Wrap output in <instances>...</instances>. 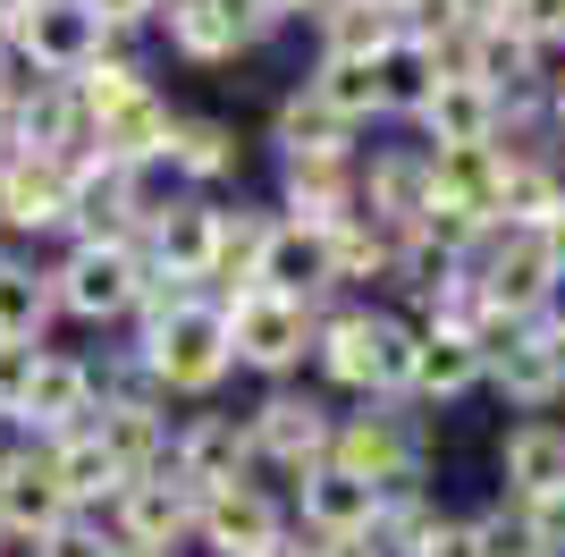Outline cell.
Wrapping results in <instances>:
<instances>
[{
    "mask_svg": "<svg viewBox=\"0 0 565 557\" xmlns=\"http://www.w3.org/2000/svg\"><path fill=\"white\" fill-rule=\"evenodd\" d=\"M270 144H279V161H330V153H363V144H354V127H338V118L321 111L305 85H296L279 111H270Z\"/></svg>",
    "mask_w": 565,
    "mask_h": 557,
    "instance_id": "cell-31",
    "label": "cell"
},
{
    "mask_svg": "<svg viewBox=\"0 0 565 557\" xmlns=\"http://www.w3.org/2000/svg\"><path fill=\"white\" fill-rule=\"evenodd\" d=\"M85 422H94V364L43 347L34 355V380H25V406H18V440L51 448L68 431H85Z\"/></svg>",
    "mask_w": 565,
    "mask_h": 557,
    "instance_id": "cell-14",
    "label": "cell"
},
{
    "mask_svg": "<svg viewBox=\"0 0 565 557\" xmlns=\"http://www.w3.org/2000/svg\"><path fill=\"white\" fill-rule=\"evenodd\" d=\"M312 364L338 397L363 406H405V371H414V322L388 304H330L312 329Z\"/></svg>",
    "mask_w": 565,
    "mask_h": 557,
    "instance_id": "cell-1",
    "label": "cell"
},
{
    "mask_svg": "<svg viewBox=\"0 0 565 557\" xmlns=\"http://www.w3.org/2000/svg\"><path fill=\"white\" fill-rule=\"evenodd\" d=\"M330 287H338V304L397 296V237L372 229L363 211H354L347 229H330Z\"/></svg>",
    "mask_w": 565,
    "mask_h": 557,
    "instance_id": "cell-22",
    "label": "cell"
},
{
    "mask_svg": "<svg viewBox=\"0 0 565 557\" xmlns=\"http://www.w3.org/2000/svg\"><path fill=\"white\" fill-rule=\"evenodd\" d=\"M169 127H178L169 93L143 85L118 118H102L94 136H85V153H102V161H118V169H161V161H169Z\"/></svg>",
    "mask_w": 565,
    "mask_h": 557,
    "instance_id": "cell-25",
    "label": "cell"
},
{
    "mask_svg": "<svg viewBox=\"0 0 565 557\" xmlns=\"http://www.w3.org/2000/svg\"><path fill=\"white\" fill-rule=\"evenodd\" d=\"M102 440V456L127 473V482H143V473H161L169 464V406L161 397H94V422H85Z\"/></svg>",
    "mask_w": 565,
    "mask_h": 557,
    "instance_id": "cell-17",
    "label": "cell"
},
{
    "mask_svg": "<svg viewBox=\"0 0 565 557\" xmlns=\"http://www.w3.org/2000/svg\"><path fill=\"white\" fill-rule=\"evenodd\" d=\"M498 9L507 0H439V18H456V25H498Z\"/></svg>",
    "mask_w": 565,
    "mask_h": 557,
    "instance_id": "cell-43",
    "label": "cell"
},
{
    "mask_svg": "<svg viewBox=\"0 0 565 557\" xmlns=\"http://www.w3.org/2000/svg\"><path fill=\"white\" fill-rule=\"evenodd\" d=\"M414 557H472V524H465V515H448V507H439V524H430V533L414 540Z\"/></svg>",
    "mask_w": 565,
    "mask_h": 557,
    "instance_id": "cell-40",
    "label": "cell"
},
{
    "mask_svg": "<svg viewBox=\"0 0 565 557\" xmlns=\"http://www.w3.org/2000/svg\"><path fill=\"white\" fill-rule=\"evenodd\" d=\"M372 69H380V102H388V118H414L430 102V85H439V69H430V51L414 43V34H397Z\"/></svg>",
    "mask_w": 565,
    "mask_h": 557,
    "instance_id": "cell-35",
    "label": "cell"
},
{
    "mask_svg": "<svg viewBox=\"0 0 565 557\" xmlns=\"http://www.w3.org/2000/svg\"><path fill=\"white\" fill-rule=\"evenodd\" d=\"M169 186H186V195H212L220 178H236L245 169V144H236L228 118H203V111H178V127H169Z\"/></svg>",
    "mask_w": 565,
    "mask_h": 557,
    "instance_id": "cell-21",
    "label": "cell"
},
{
    "mask_svg": "<svg viewBox=\"0 0 565 557\" xmlns=\"http://www.w3.org/2000/svg\"><path fill=\"white\" fill-rule=\"evenodd\" d=\"M34 557H118V540L102 533L94 515H76V524H60V533L34 540Z\"/></svg>",
    "mask_w": 565,
    "mask_h": 557,
    "instance_id": "cell-37",
    "label": "cell"
},
{
    "mask_svg": "<svg viewBox=\"0 0 565 557\" xmlns=\"http://www.w3.org/2000/svg\"><path fill=\"white\" fill-rule=\"evenodd\" d=\"M136 364L143 380H152V397H220V380H228V322H220L212 296L178 304V313H161V322L136 329Z\"/></svg>",
    "mask_w": 565,
    "mask_h": 557,
    "instance_id": "cell-2",
    "label": "cell"
},
{
    "mask_svg": "<svg viewBox=\"0 0 565 557\" xmlns=\"http://www.w3.org/2000/svg\"><path fill=\"white\" fill-rule=\"evenodd\" d=\"M262 9H270V18H279V25H296V18H321L330 0H262Z\"/></svg>",
    "mask_w": 565,
    "mask_h": 557,
    "instance_id": "cell-45",
    "label": "cell"
},
{
    "mask_svg": "<svg viewBox=\"0 0 565 557\" xmlns=\"http://www.w3.org/2000/svg\"><path fill=\"white\" fill-rule=\"evenodd\" d=\"M212 304H220V322H228V364L236 371H262V380L287 389V371L312 364V329H321L312 304H287L270 287H236V296H212Z\"/></svg>",
    "mask_w": 565,
    "mask_h": 557,
    "instance_id": "cell-3",
    "label": "cell"
},
{
    "mask_svg": "<svg viewBox=\"0 0 565 557\" xmlns=\"http://www.w3.org/2000/svg\"><path fill=\"white\" fill-rule=\"evenodd\" d=\"M532 245H541V254H548V271H557V287H565V203L548 211L541 229H532Z\"/></svg>",
    "mask_w": 565,
    "mask_h": 557,
    "instance_id": "cell-42",
    "label": "cell"
},
{
    "mask_svg": "<svg viewBox=\"0 0 565 557\" xmlns=\"http://www.w3.org/2000/svg\"><path fill=\"white\" fill-rule=\"evenodd\" d=\"M169 482L186 490V498H203V490L220 482H245L254 473V440H245V414H186L178 431H169V464H161Z\"/></svg>",
    "mask_w": 565,
    "mask_h": 557,
    "instance_id": "cell-12",
    "label": "cell"
},
{
    "mask_svg": "<svg viewBox=\"0 0 565 557\" xmlns=\"http://www.w3.org/2000/svg\"><path fill=\"white\" fill-rule=\"evenodd\" d=\"M498 482H507V507L565 498V422L557 414H523L515 431L498 440Z\"/></svg>",
    "mask_w": 565,
    "mask_h": 557,
    "instance_id": "cell-18",
    "label": "cell"
},
{
    "mask_svg": "<svg viewBox=\"0 0 565 557\" xmlns=\"http://www.w3.org/2000/svg\"><path fill=\"white\" fill-rule=\"evenodd\" d=\"M94 524L118 540V549H143V557H186V549H194V498L169 482V473L127 482L110 507L94 515Z\"/></svg>",
    "mask_w": 565,
    "mask_h": 557,
    "instance_id": "cell-10",
    "label": "cell"
},
{
    "mask_svg": "<svg viewBox=\"0 0 565 557\" xmlns=\"http://www.w3.org/2000/svg\"><path fill=\"white\" fill-rule=\"evenodd\" d=\"M0 153H34V161H76L85 153V118H76L60 76H18L9 118H0Z\"/></svg>",
    "mask_w": 565,
    "mask_h": 557,
    "instance_id": "cell-15",
    "label": "cell"
},
{
    "mask_svg": "<svg viewBox=\"0 0 565 557\" xmlns=\"http://www.w3.org/2000/svg\"><path fill=\"white\" fill-rule=\"evenodd\" d=\"M136 254L152 262V271H169V278H186V287H203V296H212L220 203H212V195H169V203L152 211V229L136 237Z\"/></svg>",
    "mask_w": 565,
    "mask_h": 557,
    "instance_id": "cell-13",
    "label": "cell"
},
{
    "mask_svg": "<svg viewBox=\"0 0 565 557\" xmlns=\"http://www.w3.org/2000/svg\"><path fill=\"white\" fill-rule=\"evenodd\" d=\"M380 524V490L338 473V464H312L305 482L287 490V533L312 540V549H330V540H363Z\"/></svg>",
    "mask_w": 565,
    "mask_h": 557,
    "instance_id": "cell-11",
    "label": "cell"
},
{
    "mask_svg": "<svg viewBox=\"0 0 565 557\" xmlns=\"http://www.w3.org/2000/svg\"><path fill=\"white\" fill-rule=\"evenodd\" d=\"M0 60H9V0H0Z\"/></svg>",
    "mask_w": 565,
    "mask_h": 557,
    "instance_id": "cell-48",
    "label": "cell"
},
{
    "mask_svg": "<svg viewBox=\"0 0 565 557\" xmlns=\"http://www.w3.org/2000/svg\"><path fill=\"white\" fill-rule=\"evenodd\" d=\"M254 287H270V296H287V304H312V313H330V304H338V287H330V229L270 220V237H262V254H254Z\"/></svg>",
    "mask_w": 565,
    "mask_h": 557,
    "instance_id": "cell-16",
    "label": "cell"
},
{
    "mask_svg": "<svg viewBox=\"0 0 565 557\" xmlns=\"http://www.w3.org/2000/svg\"><path fill=\"white\" fill-rule=\"evenodd\" d=\"M414 127H423V153H472V144H498V93L430 85V102L414 111Z\"/></svg>",
    "mask_w": 565,
    "mask_h": 557,
    "instance_id": "cell-27",
    "label": "cell"
},
{
    "mask_svg": "<svg viewBox=\"0 0 565 557\" xmlns=\"http://www.w3.org/2000/svg\"><path fill=\"white\" fill-rule=\"evenodd\" d=\"M51 304L68 313V322H136V287H143V254L136 245H68V254L51 262Z\"/></svg>",
    "mask_w": 565,
    "mask_h": 557,
    "instance_id": "cell-7",
    "label": "cell"
},
{
    "mask_svg": "<svg viewBox=\"0 0 565 557\" xmlns=\"http://www.w3.org/2000/svg\"><path fill=\"white\" fill-rule=\"evenodd\" d=\"M541 118H548V136L565 144V69H548V93H541Z\"/></svg>",
    "mask_w": 565,
    "mask_h": 557,
    "instance_id": "cell-44",
    "label": "cell"
},
{
    "mask_svg": "<svg viewBox=\"0 0 565 557\" xmlns=\"http://www.w3.org/2000/svg\"><path fill=\"white\" fill-rule=\"evenodd\" d=\"M423 169H430V203H456L481 229H498V153L490 144H472V153H423Z\"/></svg>",
    "mask_w": 565,
    "mask_h": 557,
    "instance_id": "cell-29",
    "label": "cell"
},
{
    "mask_svg": "<svg viewBox=\"0 0 565 557\" xmlns=\"http://www.w3.org/2000/svg\"><path fill=\"white\" fill-rule=\"evenodd\" d=\"M60 524H76V507L60 498V482H51L43 448L25 440L18 464L0 473V533H9V540H43V533H60Z\"/></svg>",
    "mask_w": 565,
    "mask_h": 557,
    "instance_id": "cell-24",
    "label": "cell"
},
{
    "mask_svg": "<svg viewBox=\"0 0 565 557\" xmlns=\"http://www.w3.org/2000/svg\"><path fill=\"white\" fill-rule=\"evenodd\" d=\"M68 220V161L0 153V245L9 237H51Z\"/></svg>",
    "mask_w": 565,
    "mask_h": 557,
    "instance_id": "cell-20",
    "label": "cell"
},
{
    "mask_svg": "<svg viewBox=\"0 0 565 557\" xmlns=\"http://www.w3.org/2000/svg\"><path fill=\"white\" fill-rule=\"evenodd\" d=\"M472 296H481V313H498V322H541L548 304H557V271H548V254L532 245V229H490L481 237Z\"/></svg>",
    "mask_w": 565,
    "mask_h": 557,
    "instance_id": "cell-8",
    "label": "cell"
},
{
    "mask_svg": "<svg viewBox=\"0 0 565 557\" xmlns=\"http://www.w3.org/2000/svg\"><path fill=\"white\" fill-rule=\"evenodd\" d=\"M287 540V498L270 482H220L194 498V549L203 557H262Z\"/></svg>",
    "mask_w": 565,
    "mask_h": 557,
    "instance_id": "cell-9",
    "label": "cell"
},
{
    "mask_svg": "<svg viewBox=\"0 0 565 557\" xmlns=\"http://www.w3.org/2000/svg\"><path fill=\"white\" fill-rule=\"evenodd\" d=\"M279 211L262 203H220V254H212V296H236V287H254V254L262 237H270Z\"/></svg>",
    "mask_w": 565,
    "mask_h": 557,
    "instance_id": "cell-34",
    "label": "cell"
},
{
    "mask_svg": "<svg viewBox=\"0 0 565 557\" xmlns=\"http://www.w3.org/2000/svg\"><path fill=\"white\" fill-rule=\"evenodd\" d=\"M465 524H472V557H548L541 533H532V515L507 507V498L481 507V515H465Z\"/></svg>",
    "mask_w": 565,
    "mask_h": 557,
    "instance_id": "cell-36",
    "label": "cell"
},
{
    "mask_svg": "<svg viewBox=\"0 0 565 557\" xmlns=\"http://www.w3.org/2000/svg\"><path fill=\"white\" fill-rule=\"evenodd\" d=\"M94 9V25L110 34V43H136V34H152V0H85Z\"/></svg>",
    "mask_w": 565,
    "mask_h": 557,
    "instance_id": "cell-39",
    "label": "cell"
},
{
    "mask_svg": "<svg viewBox=\"0 0 565 557\" xmlns=\"http://www.w3.org/2000/svg\"><path fill=\"white\" fill-rule=\"evenodd\" d=\"M18 448H25V440H18V431H9V422H0V473L18 464Z\"/></svg>",
    "mask_w": 565,
    "mask_h": 557,
    "instance_id": "cell-47",
    "label": "cell"
},
{
    "mask_svg": "<svg viewBox=\"0 0 565 557\" xmlns=\"http://www.w3.org/2000/svg\"><path fill=\"white\" fill-rule=\"evenodd\" d=\"M287 203L279 220H305V229H347L354 220V153H330V161H279Z\"/></svg>",
    "mask_w": 565,
    "mask_h": 557,
    "instance_id": "cell-26",
    "label": "cell"
},
{
    "mask_svg": "<svg viewBox=\"0 0 565 557\" xmlns=\"http://www.w3.org/2000/svg\"><path fill=\"white\" fill-rule=\"evenodd\" d=\"M481 389V347L456 322H414V371H405V406H456Z\"/></svg>",
    "mask_w": 565,
    "mask_h": 557,
    "instance_id": "cell-19",
    "label": "cell"
},
{
    "mask_svg": "<svg viewBox=\"0 0 565 557\" xmlns=\"http://www.w3.org/2000/svg\"><path fill=\"white\" fill-rule=\"evenodd\" d=\"M152 34H161L186 69H236V60H245V34L228 25L220 0H152Z\"/></svg>",
    "mask_w": 565,
    "mask_h": 557,
    "instance_id": "cell-23",
    "label": "cell"
},
{
    "mask_svg": "<svg viewBox=\"0 0 565 557\" xmlns=\"http://www.w3.org/2000/svg\"><path fill=\"white\" fill-rule=\"evenodd\" d=\"M262 557H321V549H312V540H296V533H287L279 549H262Z\"/></svg>",
    "mask_w": 565,
    "mask_h": 557,
    "instance_id": "cell-46",
    "label": "cell"
},
{
    "mask_svg": "<svg viewBox=\"0 0 565 557\" xmlns=\"http://www.w3.org/2000/svg\"><path fill=\"white\" fill-rule=\"evenodd\" d=\"M305 93L338 118V127H354V136H363L372 118H388V102H380V69H372V60H312Z\"/></svg>",
    "mask_w": 565,
    "mask_h": 557,
    "instance_id": "cell-30",
    "label": "cell"
},
{
    "mask_svg": "<svg viewBox=\"0 0 565 557\" xmlns=\"http://www.w3.org/2000/svg\"><path fill=\"white\" fill-rule=\"evenodd\" d=\"M60 322V304H51V278L34 262L0 254V338H18V347H43V329Z\"/></svg>",
    "mask_w": 565,
    "mask_h": 557,
    "instance_id": "cell-33",
    "label": "cell"
},
{
    "mask_svg": "<svg viewBox=\"0 0 565 557\" xmlns=\"http://www.w3.org/2000/svg\"><path fill=\"white\" fill-rule=\"evenodd\" d=\"M312 34H321V60H380L397 43V18H388V0H330Z\"/></svg>",
    "mask_w": 565,
    "mask_h": 557,
    "instance_id": "cell-32",
    "label": "cell"
},
{
    "mask_svg": "<svg viewBox=\"0 0 565 557\" xmlns=\"http://www.w3.org/2000/svg\"><path fill=\"white\" fill-rule=\"evenodd\" d=\"M34 355H43V347L0 338V422H9V431H18V406H25V380H34Z\"/></svg>",
    "mask_w": 565,
    "mask_h": 557,
    "instance_id": "cell-38",
    "label": "cell"
},
{
    "mask_svg": "<svg viewBox=\"0 0 565 557\" xmlns=\"http://www.w3.org/2000/svg\"><path fill=\"white\" fill-rule=\"evenodd\" d=\"M102 51L110 34L94 25L85 0H9V69L18 76H76Z\"/></svg>",
    "mask_w": 565,
    "mask_h": 557,
    "instance_id": "cell-6",
    "label": "cell"
},
{
    "mask_svg": "<svg viewBox=\"0 0 565 557\" xmlns=\"http://www.w3.org/2000/svg\"><path fill=\"white\" fill-rule=\"evenodd\" d=\"M43 464H51V482H60V498H68L76 515H102L118 490H127V473L102 456L94 431H68V440H51V448H43Z\"/></svg>",
    "mask_w": 565,
    "mask_h": 557,
    "instance_id": "cell-28",
    "label": "cell"
},
{
    "mask_svg": "<svg viewBox=\"0 0 565 557\" xmlns=\"http://www.w3.org/2000/svg\"><path fill=\"white\" fill-rule=\"evenodd\" d=\"M330 464L354 473V482H372L380 498H388V490H423L430 440H423V422L405 414V406H363V414H338Z\"/></svg>",
    "mask_w": 565,
    "mask_h": 557,
    "instance_id": "cell-4",
    "label": "cell"
},
{
    "mask_svg": "<svg viewBox=\"0 0 565 557\" xmlns=\"http://www.w3.org/2000/svg\"><path fill=\"white\" fill-rule=\"evenodd\" d=\"M523 515H532L541 549H548V557H565V498H541V507H523Z\"/></svg>",
    "mask_w": 565,
    "mask_h": 557,
    "instance_id": "cell-41",
    "label": "cell"
},
{
    "mask_svg": "<svg viewBox=\"0 0 565 557\" xmlns=\"http://www.w3.org/2000/svg\"><path fill=\"white\" fill-rule=\"evenodd\" d=\"M330 431L338 406L312 389H270L245 414V440H254V473H279V482H305L312 464H330Z\"/></svg>",
    "mask_w": 565,
    "mask_h": 557,
    "instance_id": "cell-5",
    "label": "cell"
}]
</instances>
